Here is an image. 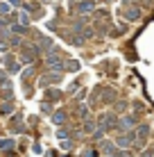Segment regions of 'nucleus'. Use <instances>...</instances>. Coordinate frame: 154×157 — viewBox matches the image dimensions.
<instances>
[{
    "mask_svg": "<svg viewBox=\"0 0 154 157\" xmlns=\"http://www.w3.org/2000/svg\"><path fill=\"white\" fill-rule=\"evenodd\" d=\"M84 157H95V153H93V150H86V155H84Z\"/></svg>",
    "mask_w": 154,
    "mask_h": 157,
    "instance_id": "1",
    "label": "nucleus"
}]
</instances>
